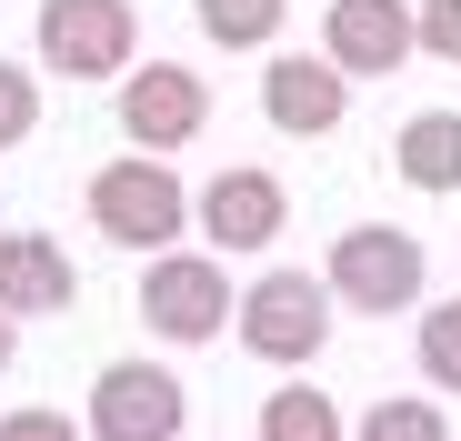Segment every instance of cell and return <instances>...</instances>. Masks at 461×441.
I'll list each match as a JSON object with an SVG mask.
<instances>
[{"mask_svg":"<svg viewBox=\"0 0 461 441\" xmlns=\"http://www.w3.org/2000/svg\"><path fill=\"white\" fill-rule=\"evenodd\" d=\"M331 311H361V321H392V311H421L431 302V251L421 231H402V220H351V231L331 241Z\"/></svg>","mask_w":461,"mask_h":441,"instance_id":"cell-1","label":"cell"},{"mask_svg":"<svg viewBox=\"0 0 461 441\" xmlns=\"http://www.w3.org/2000/svg\"><path fill=\"white\" fill-rule=\"evenodd\" d=\"M230 331H241V351L271 361V372H312V351L331 341V291H321V271L271 261L261 281L230 291Z\"/></svg>","mask_w":461,"mask_h":441,"instance_id":"cell-2","label":"cell"},{"mask_svg":"<svg viewBox=\"0 0 461 441\" xmlns=\"http://www.w3.org/2000/svg\"><path fill=\"white\" fill-rule=\"evenodd\" d=\"M91 231L101 241H121V251H181V231H191V181L171 171V161H101L91 171Z\"/></svg>","mask_w":461,"mask_h":441,"instance_id":"cell-3","label":"cell"},{"mask_svg":"<svg viewBox=\"0 0 461 441\" xmlns=\"http://www.w3.org/2000/svg\"><path fill=\"white\" fill-rule=\"evenodd\" d=\"M81 441H191V392L171 361H111L91 382Z\"/></svg>","mask_w":461,"mask_h":441,"instance_id":"cell-4","label":"cell"},{"mask_svg":"<svg viewBox=\"0 0 461 441\" xmlns=\"http://www.w3.org/2000/svg\"><path fill=\"white\" fill-rule=\"evenodd\" d=\"M211 130V81L191 60H140V70H121V140L140 161H171V151H191V140Z\"/></svg>","mask_w":461,"mask_h":441,"instance_id":"cell-5","label":"cell"},{"mask_svg":"<svg viewBox=\"0 0 461 441\" xmlns=\"http://www.w3.org/2000/svg\"><path fill=\"white\" fill-rule=\"evenodd\" d=\"M230 281L221 271V251H150L140 261V321L161 331V341H221V321H230Z\"/></svg>","mask_w":461,"mask_h":441,"instance_id":"cell-6","label":"cell"},{"mask_svg":"<svg viewBox=\"0 0 461 441\" xmlns=\"http://www.w3.org/2000/svg\"><path fill=\"white\" fill-rule=\"evenodd\" d=\"M191 231L221 241V261H230V251H271V241L291 231V191H281V171H261V161H221V171L191 191Z\"/></svg>","mask_w":461,"mask_h":441,"instance_id":"cell-7","label":"cell"},{"mask_svg":"<svg viewBox=\"0 0 461 441\" xmlns=\"http://www.w3.org/2000/svg\"><path fill=\"white\" fill-rule=\"evenodd\" d=\"M131 50H140L131 0H41V60L60 81H121Z\"/></svg>","mask_w":461,"mask_h":441,"instance_id":"cell-8","label":"cell"},{"mask_svg":"<svg viewBox=\"0 0 461 441\" xmlns=\"http://www.w3.org/2000/svg\"><path fill=\"white\" fill-rule=\"evenodd\" d=\"M261 121L281 140H331L351 121V81H341L321 50H271L261 60Z\"/></svg>","mask_w":461,"mask_h":441,"instance_id":"cell-9","label":"cell"},{"mask_svg":"<svg viewBox=\"0 0 461 441\" xmlns=\"http://www.w3.org/2000/svg\"><path fill=\"white\" fill-rule=\"evenodd\" d=\"M321 60L341 81H392L411 60V0H331L321 11Z\"/></svg>","mask_w":461,"mask_h":441,"instance_id":"cell-10","label":"cell"},{"mask_svg":"<svg viewBox=\"0 0 461 441\" xmlns=\"http://www.w3.org/2000/svg\"><path fill=\"white\" fill-rule=\"evenodd\" d=\"M81 302V271H70L60 231H0V311L11 321H60Z\"/></svg>","mask_w":461,"mask_h":441,"instance_id":"cell-11","label":"cell"},{"mask_svg":"<svg viewBox=\"0 0 461 441\" xmlns=\"http://www.w3.org/2000/svg\"><path fill=\"white\" fill-rule=\"evenodd\" d=\"M392 171H402L411 191L451 201V191H461V111H411L402 140H392Z\"/></svg>","mask_w":461,"mask_h":441,"instance_id":"cell-12","label":"cell"},{"mask_svg":"<svg viewBox=\"0 0 461 441\" xmlns=\"http://www.w3.org/2000/svg\"><path fill=\"white\" fill-rule=\"evenodd\" d=\"M261 441H351V421H341V401L321 392V382H281L271 401H261Z\"/></svg>","mask_w":461,"mask_h":441,"instance_id":"cell-13","label":"cell"},{"mask_svg":"<svg viewBox=\"0 0 461 441\" xmlns=\"http://www.w3.org/2000/svg\"><path fill=\"white\" fill-rule=\"evenodd\" d=\"M191 21H201V40H221V50H271L281 21H291V0H191Z\"/></svg>","mask_w":461,"mask_h":441,"instance_id":"cell-14","label":"cell"},{"mask_svg":"<svg viewBox=\"0 0 461 441\" xmlns=\"http://www.w3.org/2000/svg\"><path fill=\"white\" fill-rule=\"evenodd\" d=\"M351 441H451V421H441V401L392 392V401H371V411L351 421Z\"/></svg>","mask_w":461,"mask_h":441,"instance_id":"cell-15","label":"cell"},{"mask_svg":"<svg viewBox=\"0 0 461 441\" xmlns=\"http://www.w3.org/2000/svg\"><path fill=\"white\" fill-rule=\"evenodd\" d=\"M411 351H421V382L461 401V302H421V331H411Z\"/></svg>","mask_w":461,"mask_h":441,"instance_id":"cell-16","label":"cell"},{"mask_svg":"<svg viewBox=\"0 0 461 441\" xmlns=\"http://www.w3.org/2000/svg\"><path fill=\"white\" fill-rule=\"evenodd\" d=\"M411 50L461 70V0H411Z\"/></svg>","mask_w":461,"mask_h":441,"instance_id":"cell-17","label":"cell"},{"mask_svg":"<svg viewBox=\"0 0 461 441\" xmlns=\"http://www.w3.org/2000/svg\"><path fill=\"white\" fill-rule=\"evenodd\" d=\"M31 130H41V81L21 60H0V151H21Z\"/></svg>","mask_w":461,"mask_h":441,"instance_id":"cell-18","label":"cell"},{"mask_svg":"<svg viewBox=\"0 0 461 441\" xmlns=\"http://www.w3.org/2000/svg\"><path fill=\"white\" fill-rule=\"evenodd\" d=\"M0 441H81V421L50 401H21V411H0Z\"/></svg>","mask_w":461,"mask_h":441,"instance_id":"cell-19","label":"cell"},{"mask_svg":"<svg viewBox=\"0 0 461 441\" xmlns=\"http://www.w3.org/2000/svg\"><path fill=\"white\" fill-rule=\"evenodd\" d=\"M11 361H21V321H11V311H0V372H11Z\"/></svg>","mask_w":461,"mask_h":441,"instance_id":"cell-20","label":"cell"}]
</instances>
